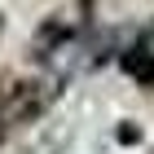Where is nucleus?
<instances>
[{"label":"nucleus","instance_id":"f257e3e1","mask_svg":"<svg viewBox=\"0 0 154 154\" xmlns=\"http://www.w3.org/2000/svg\"><path fill=\"white\" fill-rule=\"evenodd\" d=\"M57 84L53 79H40V75H22L13 79L5 93H0V115L5 123H35V119L48 115V106L57 101Z\"/></svg>","mask_w":154,"mask_h":154},{"label":"nucleus","instance_id":"f03ea898","mask_svg":"<svg viewBox=\"0 0 154 154\" xmlns=\"http://www.w3.org/2000/svg\"><path fill=\"white\" fill-rule=\"evenodd\" d=\"M71 40V26L62 22V18H48L44 26L35 31V40H31V48H35V57H53L62 44Z\"/></svg>","mask_w":154,"mask_h":154},{"label":"nucleus","instance_id":"7ed1b4c3","mask_svg":"<svg viewBox=\"0 0 154 154\" xmlns=\"http://www.w3.org/2000/svg\"><path fill=\"white\" fill-rule=\"evenodd\" d=\"M119 141H123V145H132V141H141V132L132 128V123H123V128H119Z\"/></svg>","mask_w":154,"mask_h":154},{"label":"nucleus","instance_id":"20e7f679","mask_svg":"<svg viewBox=\"0 0 154 154\" xmlns=\"http://www.w3.org/2000/svg\"><path fill=\"white\" fill-rule=\"evenodd\" d=\"M137 44H141V48H154V22L141 31V40H137Z\"/></svg>","mask_w":154,"mask_h":154}]
</instances>
